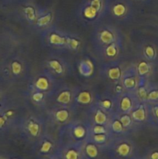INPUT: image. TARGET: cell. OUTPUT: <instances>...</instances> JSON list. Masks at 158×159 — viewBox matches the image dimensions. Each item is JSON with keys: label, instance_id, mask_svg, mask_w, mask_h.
<instances>
[{"label": "cell", "instance_id": "obj_1", "mask_svg": "<svg viewBox=\"0 0 158 159\" xmlns=\"http://www.w3.org/2000/svg\"><path fill=\"white\" fill-rule=\"evenodd\" d=\"M109 159H135L138 156V148L131 135L113 137L104 149Z\"/></svg>", "mask_w": 158, "mask_h": 159}, {"label": "cell", "instance_id": "obj_2", "mask_svg": "<svg viewBox=\"0 0 158 159\" xmlns=\"http://www.w3.org/2000/svg\"><path fill=\"white\" fill-rule=\"evenodd\" d=\"M108 14V8L104 0H88L79 11L80 21L88 26H97Z\"/></svg>", "mask_w": 158, "mask_h": 159}, {"label": "cell", "instance_id": "obj_3", "mask_svg": "<svg viewBox=\"0 0 158 159\" xmlns=\"http://www.w3.org/2000/svg\"><path fill=\"white\" fill-rule=\"evenodd\" d=\"M23 138L33 144L46 132V120L41 116L29 114L20 122Z\"/></svg>", "mask_w": 158, "mask_h": 159}, {"label": "cell", "instance_id": "obj_4", "mask_svg": "<svg viewBox=\"0 0 158 159\" xmlns=\"http://www.w3.org/2000/svg\"><path fill=\"white\" fill-rule=\"evenodd\" d=\"M120 38H122V34L119 28L110 23H101L94 26L91 43L94 49L109 44Z\"/></svg>", "mask_w": 158, "mask_h": 159}, {"label": "cell", "instance_id": "obj_5", "mask_svg": "<svg viewBox=\"0 0 158 159\" xmlns=\"http://www.w3.org/2000/svg\"><path fill=\"white\" fill-rule=\"evenodd\" d=\"M40 33L43 43L46 47L52 48L56 52L68 51V40L70 32L52 25Z\"/></svg>", "mask_w": 158, "mask_h": 159}, {"label": "cell", "instance_id": "obj_6", "mask_svg": "<svg viewBox=\"0 0 158 159\" xmlns=\"http://www.w3.org/2000/svg\"><path fill=\"white\" fill-rule=\"evenodd\" d=\"M43 69L58 80L69 74L71 65L65 57L54 51V53L49 54L45 58Z\"/></svg>", "mask_w": 158, "mask_h": 159}, {"label": "cell", "instance_id": "obj_7", "mask_svg": "<svg viewBox=\"0 0 158 159\" xmlns=\"http://www.w3.org/2000/svg\"><path fill=\"white\" fill-rule=\"evenodd\" d=\"M59 85L60 84H59L58 80L54 78L52 75L50 74L48 71L43 69V71L34 76L28 89L43 92V93H48L53 96Z\"/></svg>", "mask_w": 158, "mask_h": 159}, {"label": "cell", "instance_id": "obj_8", "mask_svg": "<svg viewBox=\"0 0 158 159\" xmlns=\"http://www.w3.org/2000/svg\"><path fill=\"white\" fill-rule=\"evenodd\" d=\"M68 141H85L89 135V123L85 120H72L61 127Z\"/></svg>", "mask_w": 158, "mask_h": 159}, {"label": "cell", "instance_id": "obj_9", "mask_svg": "<svg viewBox=\"0 0 158 159\" xmlns=\"http://www.w3.org/2000/svg\"><path fill=\"white\" fill-rule=\"evenodd\" d=\"M94 53L99 60L102 62L121 60L124 52L123 38H120L109 44L94 48Z\"/></svg>", "mask_w": 158, "mask_h": 159}, {"label": "cell", "instance_id": "obj_10", "mask_svg": "<svg viewBox=\"0 0 158 159\" xmlns=\"http://www.w3.org/2000/svg\"><path fill=\"white\" fill-rule=\"evenodd\" d=\"M124 68L121 60L102 62L99 65V75L108 81V83H113L120 81Z\"/></svg>", "mask_w": 158, "mask_h": 159}, {"label": "cell", "instance_id": "obj_11", "mask_svg": "<svg viewBox=\"0 0 158 159\" xmlns=\"http://www.w3.org/2000/svg\"><path fill=\"white\" fill-rule=\"evenodd\" d=\"M49 110L47 116L50 120L55 125L63 127L74 120L73 116L75 113L76 109L71 107L54 105Z\"/></svg>", "mask_w": 158, "mask_h": 159}, {"label": "cell", "instance_id": "obj_12", "mask_svg": "<svg viewBox=\"0 0 158 159\" xmlns=\"http://www.w3.org/2000/svg\"><path fill=\"white\" fill-rule=\"evenodd\" d=\"M60 145L55 138L50 134L45 132L33 144V150L40 157L54 155L58 151Z\"/></svg>", "mask_w": 158, "mask_h": 159}, {"label": "cell", "instance_id": "obj_13", "mask_svg": "<svg viewBox=\"0 0 158 159\" xmlns=\"http://www.w3.org/2000/svg\"><path fill=\"white\" fill-rule=\"evenodd\" d=\"M74 87L60 85L53 94L51 99L56 106L74 107Z\"/></svg>", "mask_w": 158, "mask_h": 159}, {"label": "cell", "instance_id": "obj_14", "mask_svg": "<svg viewBox=\"0 0 158 159\" xmlns=\"http://www.w3.org/2000/svg\"><path fill=\"white\" fill-rule=\"evenodd\" d=\"M139 102L135 92L125 91L116 96V113H129Z\"/></svg>", "mask_w": 158, "mask_h": 159}, {"label": "cell", "instance_id": "obj_15", "mask_svg": "<svg viewBox=\"0 0 158 159\" xmlns=\"http://www.w3.org/2000/svg\"><path fill=\"white\" fill-rule=\"evenodd\" d=\"M95 93L89 87H74V107L77 110L78 107H87L94 102Z\"/></svg>", "mask_w": 158, "mask_h": 159}, {"label": "cell", "instance_id": "obj_16", "mask_svg": "<svg viewBox=\"0 0 158 159\" xmlns=\"http://www.w3.org/2000/svg\"><path fill=\"white\" fill-rule=\"evenodd\" d=\"M120 82L125 91L135 92L143 81L138 76L133 64H130L124 68Z\"/></svg>", "mask_w": 158, "mask_h": 159}, {"label": "cell", "instance_id": "obj_17", "mask_svg": "<svg viewBox=\"0 0 158 159\" xmlns=\"http://www.w3.org/2000/svg\"><path fill=\"white\" fill-rule=\"evenodd\" d=\"M87 120L91 124H99V125H108L110 117L112 113H109L102 110L95 104L92 103L87 108Z\"/></svg>", "mask_w": 158, "mask_h": 159}, {"label": "cell", "instance_id": "obj_18", "mask_svg": "<svg viewBox=\"0 0 158 159\" xmlns=\"http://www.w3.org/2000/svg\"><path fill=\"white\" fill-rule=\"evenodd\" d=\"M108 13L111 15L116 21L125 23L131 19V8L123 1L116 2L108 8Z\"/></svg>", "mask_w": 158, "mask_h": 159}, {"label": "cell", "instance_id": "obj_19", "mask_svg": "<svg viewBox=\"0 0 158 159\" xmlns=\"http://www.w3.org/2000/svg\"><path fill=\"white\" fill-rule=\"evenodd\" d=\"M84 141H67L60 145L62 159H83L82 147Z\"/></svg>", "mask_w": 158, "mask_h": 159}, {"label": "cell", "instance_id": "obj_20", "mask_svg": "<svg viewBox=\"0 0 158 159\" xmlns=\"http://www.w3.org/2000/svg\"><path fill=\"white\" fill-rule=\"evenodd\" d=\"M132 64L134 66L138 76L143 82L150 81V78L154 74L155 67L156 65V64L149 61L140 56H139L136 61Z\"/></svg>", "mask_w": 158, "mask_h": 159}, {"label": "cell", "instance_id": "obj_21", "mask_svg": "<svg viewBox=\"0 0 158 159\" xmlns=\"http://www.w3.org/2000/svg\"><path fill=\"white\" fill-rule=\"evenodd\" d=\"M94 104L109 113H116V96L108 90L102 93H95Z\"/></svg>", "mask_w": 158, "mask_h": 159}, {"label": "cell", "instance_id": "obj_22", "mask_svg": "<svg viewBox=\"0 0 158 159\" xmlns=\"http://www.w3.org/2000/svg\"><path fill=\"white\" fill-rule=\"evenodd\" d=\"M129 113L139 128H141L143 126H147L148 110L147 102L139 101Z\"/></svg>", "mask_w": 158, "mask_h": 159}, {"label": "cell", "instance_id": "obj_23", "mask_svg": "<svg viewBox=\"0 0 158 159\" xmlns=\"http://www.w3.org/2000/svg\"><path fill=\"white\" fill-rule=\"evenodd\" d=\"M54 13L50 10H39L37 14V18L36 20L35 23L33 26L36 30H40V32L46 30L54 25Z\"/></svg>", "mask_w": 158, "mask_h": 159}, {"label": "cell", "instance_id": "obj_24", "mask_svg": "<svg viewBox=\"0 0 158 159\" xmlns=\"http://www.w3.org/2000/svg\"><path fill=\"white\" fill-rule=\"evenodd\" d=\"M139 56L156 64L158 61V47L153 42H144L139 46Z\"/></svg>", "mask_w": 158, "mask_h": 159}, {"label": "cell", "instance_id": "obj_25", "mask_svg": "<svg viewBox=\"0 0 158 159\" xmlns=\"http://www.w3.org/2000/svg\"><path fill=\"white\" fill-rule=\"evenodd\" d=\"M95 65L92 59L89 57H84L77 62V71L84 78L89 79L94 74Z\"/></svg>", "mask_w": 158, "mask_h": 159}, {"label": "cell", "instance_id": "obj_26", "mask_svg": "<svg viewBox=\"0 0 158 159\" xmlns=\"http://www.w3.org/2000/svg\"><path fill=\"white\" fill-rule=\"evenodd\" d=\"M101 153H103L102 149L88 138H87L83 142V147H82L83 159H98L100 156Z\"/></svg>", "mask_w": 158, "mask_h": 159}, {"label": "cell", "instance_id": "obj_27", "mask_svg": "<svg viewBox=\"0 0 158 159\" xmlns=\"http://www.w3.org/2000/svg\"><path fill=\"white\" fill-rule=\"evenodd\" d=\"M108 130H109L110 134L112 138L117 136H122V135H129L126 133L125 130L124 129L122 123L119 120L117 114L116 113H112L110 117L109 122L108 124Z\"/></svg>", "mask_w": 158, "mask_h": 159}, {"label": "cell", "instance_id": "obj_28", "mask_svg": "<svg viewBox=\"0 0 158 159\" xmlns=\"http://www.w3.org/2000/svg\"><path fill=\"white\" fill-rule=\"evenodd\" d=\"M29 97L33 104L38 107H43L46 105L48 99H51L52 96L37 90L29 89Z\"/></svg>", "mask_w": 158, "mask_h": 159}, {"label": "cell", "instance_id": "obj_29", "mask_svg": "<svg viewBox=\"0 0 158 159\" xmlns=\"http://www.w3.org/2000/svg\"><path fill=\"white\" fill-rule=\"evenodd\" d=\"M116 114L128 134L131 135L133 133H135L138 129H139L133 120L130 113H116Z\"/></svg>", "mask_w": 158, "mask_h": 159}, {"label": "cell", "instance_id": "obj_30", "mask_svg": "<svg viewBox=\"0 0 158 159\" xmlns=\"http://www.w3.org/2000/svg\"><path fill=\"white\" fill-rule=\"evenodd\" d=\"M148 110L147 126L158 130V102H147Z\"/></svg>", "mask_w": 158, "mask_h": 159}, {"label": "cell", "instance_id": "obj_31", "mask_svg": "<svg viewBox=\"0 0 158 159\" xmlns=\"http://www.w3.org/2000/svg\"><path fill=\"white\" fill-rule=\"evenodd\" d=\"M38 9L33 5H26L23 8V17L26 20V23H29L30 26H33L37 18Z\"/></svg>", "mask_w": 158, "mask_h": 159}, {"label": "cell", "instance_id": "obj_32", "mask_svg": "<svg viewBox=\"0 0 158 159\" xmlns=\"http://www.w3.org/2000/svg\"><path fill=\"white\" fill-rule=\"evenodd\" d=\"M88 138L94 144L99 145L102 149L104 153V149L111 140L112 136L109 134H89Z\"/></svg>", "mask_w": 158, "mask_h": 159}, {"label": "cell", "instance_id": "obj_33", "mask_svg": "<svg viewBox=\"0 0 158 159\" xmlns=\"http://www.w3.org/2000/svg\"><path fill=\"white\" fill-rule=\"evenodd\" d=\"M82 44V40L80 35L70 33L68 40V51L76 52L80 50Z\"/></svg>", "mask_w": 158, "mask_h": 159}, {"label": "cell", "instance_id": "obj_34", "mask_svg": "<svg viewBox=\"0 0 158 159\" xmlns=\"http://www.w3.org/2000/svg\"><path fill=\"white\" fill-rule=\"evenodd\" d=\"M158 102V83L147 82V93L146 102Z\"/></svg>", "mask_w": 158, "mask_h": 159}, {"label": "cell", "instance_id": "obj_35", "mask_svg": "<svg viewBox=\"0 0 158 159\" xmlns=\"http://www.w3.org/2000/svg\"><path fill=\"white\" fill-rule=\"evenodd\" d=\"M11 68V73H12L13 75L19 77V76H21L23 74L25 70L24 65H23V62L21 60H14L12 61V63L10 65Z\"/></svg>", "mask_w": 158, "mask_h": 159}, {"label": "cell", "instance_id": "obj_36", "mask_svg": "<svg viewBox=\"0 0 158 159\" xmlns=\"http://www.w3.org/2000/svg\"><path fill=\"white\" fill-rule=\"evenodd\" d=\"M110 134L108 126L89 124V134Z\"/></svg>", "mask_w": 158, "mask_h": 159}, {"label": "cell", "instance_id": "obj_37", "mask_svg": "<svg viewBox=\"0 0 158 159\" xmlns=\"http://www.w3.org/2000/svg\"><path fill=\"white\" fill-rule=\"evenodd\" d=\"M108 85H109L110 89H108L107 90H108L110 93H112L116 96H119V95L122 94L123 92L125 91L123 85H122V84L121 83L120 81L117 82H113V83H109L108 84Z\"/></svg>", "mask_w": 158, "mask_h": 159}, {"label": "cell", "instance_id": "obj_38", "mask_svg": "<svg viewBox=\"0 0 158 159\" xmlns=\"http://www.w3.org/2000/svg\"><path fill=\"white\" fill-rule=\"evenodd\" d=\"M8 119H9V118L6 116V113H4L2 116H0V127H3L6 125Z\"/></svg>", "mask_w": 158, "mask_h": 159}, {"label": "cell", "instance_id": "obj_39", "mask_svg": "<svg viewBox=\"0 0 158 159\" xmlns=\"http://www.w3.org/2000/svg\"><path fill=\"white\" fill-rule=\"evenodd\" d=\"M147 158L148 159H158V150H153L150 152Z\"/></svg>", "mask_w": 158, "mask_h": 159}, {"label": "cell", "instance_id": "obj_40", "mask_svg": "<svg viewBox=\"0 0 158 159\" xmlns=\"http://www.w3.org/2000/svg\"><path fill=\"white\" fill-rule=\"evenodd\" d=\"M135 159H148V158H147V157H141V156H139V155H138V156L136 157Z\"/></svg>", "mask_w": 158, "mask_h": 159}, {"label": "cell", "instance_id": "obj_41", "mask_svg": "<svg viewBox=\"0 0 158 159\" xmlns=\"http://www.w3.org/2000/svg\"><path fill=\"white\" fill-rule=\"evenodd\" d=\"M12 159H19V158H12Z\"/></svg>", "mask_w": 158, "mask_h": 159}, {"label": "cell", "instance_id": "obj_42", "mask_svg": "<svg viewBox=\"0 0 158 159\" xmlns=\"http://www.w3.org/2000/svg\"><path fill=\"white\" fill-rule=\"evenodd\" d=\"M138 1H140V0H138Z\"/></svg>", "mask_w": 158, "mask_h": 159}]
</instances>
